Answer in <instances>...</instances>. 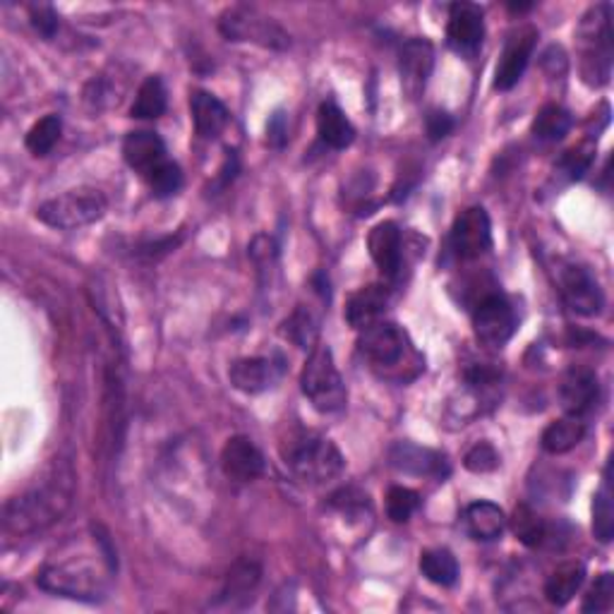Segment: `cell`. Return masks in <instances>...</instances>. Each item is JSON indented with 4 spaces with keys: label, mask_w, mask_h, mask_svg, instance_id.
<instances>
[{
    "label": "cell",
    "mask_w": 614,
    "mask_h": 614,
    "mask_svg": "<svg viewBox=\"0 0 614 614\" xmlns=\"http://www.w3.org/2000/svg\"><path fill=\"white\" fill-rule=\"evenodd\" d=\"M75 497V473L68 461H56L42 483L10 497L3 507V540H24L63 519Z\"/></svg>",
    "instance_id": "cell-1"
},
{
    "label": "cell",
    "mask_w": 614,
    "mask_h": 614,
    "mask_svg": "<svg viewBox=\"0 0 614 614\" xmlns=\"http://www.w3.org/2000/svg\"><path fill=\"white\" fill-rule=\"evenodd\" d=\"M116 569L118 562L114 547L104 535L96 533L92 550H82L80 555L72 552L63 559L44 564V569L36 576V583L54 595L94 603V600L106 595Z\"/></svg>",
    "instance_id": "cell-2"
},
{
    "label": "cell",
    "mask_w": 614,
    "mask_h": 614,
    "mask_svg": "<svg viewBox=\"0 0 614 614\" xmlns=\"http://www.w3.org/2000/svg\"><path fill=\"white\" fill-rule=\"evenodd\" d=\"M281 457H284L286 465L298 475L300 481L322 485L334 481L341 475L343 465V453L329 437L312 433V429H296L291 433L288 439L281 445Z\"/></svg>",
    "instance_id": "cell-3"
},
{
    "label": "cell",
    "mask_w": 614,
    "mask_h": 614,
    "mask_svg": "<svg viewBox=\"0 0 614 614\" xmlns=\"http://www.w3.org/2000/svg\"><path fill=\"white\" fill-rule=\"evenodd\" d=\"M358 349L365 355V361L385 377L406 379L409 365L421 370V358H417L409 334L391 322H377L363 329Z\"/></svg>",
    "instance_id": "cell-4"
},
{
    "label": "cell",
    "mask_w": 614,
    "mask_h": 614,
    "mask_svg": "<svg viewBox=\"0 0 614 614\" xmlns=\"http://www.w3.org/2000/svg\"><path fill=\"white\" fill-rule=\"evenodd\" d=\"M300 387L303 394L310 399L319 413H339L346 406V385H343V377L334 363V355H331V349L322 346V343H317L310 355H307L300 375Z\"/></svg>",
    "instance_id": "cell-5"
},
{
    "label": "cell",
    "mask_w": 614,
    "mask_h": 614,
    "mask_svg": "<svg viewBox=\"0 0 614 614\" xmlns=\"http://www.w3.org/2000/svg\"><path fill=\"white\" fill-rule=\"evenodd\" d=\"M106 209H108V200L102 190L75 188L39 204V209H36V219H39L42 224L58 231H75L104 219Z\"/></svg>",
    "instance_id": "cell-6"
},
{
    "label": "cell",
    "mask_w": 614,
    "mask_h": 614,
    "mask_svg": "<svg viewBox=\"0 0 614 614\" xmlns=\"http://www.w3.org/2000/svg\"><path fill=\"white\" fill-rule=\"evenodd\" d=\"M219 29L228 42L255 44L262 48H272V51H286L291 46L288 32L281 27L279 22L248 5L228 8L224 15L219 17Z\"/></svg>",
    "instance_id": "cell-7"
},
{
    "label": "cell",
    "mask_w": 614,
    "mask_h": 614,
    "mask_svg": "<svg viewBox=\"0 0 614 614\" xmlns=\"http://www.w3.org/2000/svg\"><path fill=\"white\" fill-rule=\"evenodd\" d=\"M583 78L588 84H605L610 80L612 66V24H610V5L603 3L593 8L583 17Z\"/></svg>",
    "instance_id": "cell-8"
},
{
    "label": "cell",
    "mask_w": 614,
    "mask_h": 614,
    "mask_svg": "<svg viewBox=\"0 0 614 614\" xmlns=\"http://www.w3.org/2000/svg\"><path fill=\"white\" fill-rule=\"evenodd\" d=\"M519 319L511 303L499 296V293H487V296L475 305L473 310V331L475 339L489 349H501L513 336Z\"/></svg>",
    "instance_id": "cell-9"
},
{
    "label": "cell",
    "mask_w": 614,
    "mask_h": 614,
    "mask_svg": "<svg viewBox=\"0 0 614 614\" xmlns=\"http://www.w3.org/2000/svg\"><path fill=\"white\" fill-rule=\"evenodd\" d=\"M493 245V224L483 206H471L451 226V250L459 260H477Z\"/></svg>",
    "instance_id": "cell-10"
},
{
    "label": "cell",
    "mask_w": 614,
    "mask_h": 614,
    "mask_svg": "<svg viewBox=\"0 0 614 614\" xmlns=\"http://www.w3.org/2000/svg\"><path fill=\"white\" fill-rule=\"evenodd\" d=\"M535 44H538V29L531 27V24H526V27H519L509 34V39L505 44V54H501L495 70V90L509 92L519 84L528 63H531Z\"/></svg>",
    "instance_id": "cell-11"
},
{
    "label": "cell",
    "mask_w": 614,
    "mask_h": 614,
    "mask_svg": "<svg viewBox=\"0 0 614 614\" xmlns=\"http://www.w3.org/2000/svg\"><path fill=\"white\" fill-rule=\"evenodd\" d=\"M281 375H284V361L274 355H252V358H238L228 367V379L243 394H262L272 389Z\"/></svg>",
    "instance_id": "cell-12"
},
{
    "label": "cell",
    "mask_w": 614,
    "mask_h": 614,
    "mask_svg": "<svg viewBox=\"0 0 614 614\" xmlns=\"http://www.w3.org/2000/svg\"><path fill=\"white\" fill-rule=\"evenodd\" d=\"M559 284H562L564 303H567L576 315L593 317L603 310V305H605L603 288H600L595 276L588 272L586 267H579V264L567 267L559 276Z\"/></svg>",
    "instance_id": "cell-13"
},
{
    "label": "cell",
    "mask_w": 614,
    "mask_h": 614,
    "mask_svg": "<svg viewBox=\"0 0 614 614\" xmlns=\"http://www.w3.org/2000/svg\"><path fill=\"white\" fill-rule=\"evenodd\" d=\"M485 39L483 10L473 3H453L449 8L447 42L461 56H473Z\"/></svg>",
    "instance_id": "cell-14"
},
{
    "label": "cell",
    "mask_w": 614,
    "mask_h": 614,
    "mask_svg": "<svg viewBox=\"0 0 614 614\" xmlns=\"http://www.w3.org/2000/svg\"><path fill=\"white\" fill-rule=\"evenodd\" d=\"M221 469L233 483H252L264 473V457L250 437H231L221 449Z\"/></svg>",
    "instance_id": "cell-15"
},
{
    "label": "cell",
    "mask_w": 614,
    "mask_h": 614,
    "mask_svg": "<svg viewBox=\"0 0 614 614\" xmlns=\"http://www.w3.org/2000/svg\"><path fill=\"white\" fill-rule=\"evenodd\" d=\"M598 397H600V385H598V375L591 370V367L574 365L571 370L562 377L559 401L567 415L583 417L595 406Z\"/></svg>",
    "instance_id": "cell-16"
},
{
    "label": "cell",
    "mask_w": 614,
    "mask_h": 614,
    "mask_svg": "<svg viewBox=\"0 0 614 614\" xmlns=\"http://www.w3.org/2000/svg\"><path fill=\"white\" fill-rule=\"evenodd\" d=\"M389 463L394 465L397 471L409 475L437 477V481L449 475V463L445 453L411 445V441H397V445L389 449Z\"/></svg>",
    "instance_id": "cell-17"
},
{
    "label": "cell",
    "mask_w": 614,
    "mask_h": 614,
    "mask_svg": "<svg viewBox=\"0 0 614 614\" xmlns=\"http://www.w3.org/2000/svg\"><path fill=\"white\" fill-rule=\"evenodd\" d=\"M435 68V48L427 39H411L401 46L399 56V70H401V82L413 99L421 96L425 84L433 75Z\"/></svg>",
    "instance_id": "cell-18"
},
{
    "label": "cell",
    "mask_w": 614,
    "mask_h": 614,
    "mask_svg": "<svg viewBox=\"0 0 614 614\" xmlns=\"http://www.w3.org/2000/svg\"><path fill=\"white\" fill-rule=\"evenodd\" d=\"M367 250H370L373 262L387 279L399 276L403 262V245L401 231L394 221H382V224H377L370 231V236H367Z\"/></svg>",
    "instance_id": "cell-19"
},
{
    "label": "cell",
    "mask_w": 614,
    "mask_h": 614,
    "mask_svg": "<svg viewBox=\"0 0 614 614\" xmlns=\"http://www.w3.org/2000/svg\"><path fill=\"white\" fill-rule=\"evenodd\" d=\"M122 158H126V164L132 170H138V174L144 178L146 174H152L158 164H164L168 154L164 140L158 138L156 132L138 130V132H130L126 142H122Z\"/></svg>",
    "instance_id": "cell-20"
},
{
    "label": "cell",
    "mask_w": 614,
    "mask_h": 614,
    "mask_svg": "<svg viewBox=\"0 0 614 614\" xmlns=\"http://www.w3.org/2000/svg\"><path fill=\"white\" fill-rule=\"evenodd\" d=\"M389 305V288L385 284H370L355 291L346 303V322L353 329H367L377 322H382V315Z\"/></svg>",
    "instance_id": "cell-21"
},
{
    "label": "cell",
    "mask_w": 614,
    "mask_h": 614,
    "mask_svg": "<svg viewBox=\"0 0 614 614\" xmlns=\"http://www.w3.org/2000/svg\"><path fill=\"white\" fill-rule=\"evenodd\" d=\"M190 114H192L194 130H198V134L204 140L219 138L231 120V114L224 102L216 99L212 92H204V90H194L190 94Z\"/></svg>",
    "instance_id": "cell-22"
},
{
    "label": "cell",
    "mask_w": 614,
    "mask_h": 614,
    "mask_svg": "<svg viewBox=\"0 0 614 614\" xmlns=\"http://www.w3.org/2000/svg\"><path fill=\"white\" fill-rule=\"evenodd\" d=\"M463 521L469 535L475 540H483V543L497 540L507 528V516L495 501H473V505L465 509Z\"/></svg>",
    "instance_id": "cell-23"
},
{
    "label": "cell",
    "mask_w": 614,
    "mask_h": 614,
    "mask_svg": "<svg viewBox=\"0 0 614 614\" xmlns=\"http://www.w3.org/2000/svg\"><path fill=\"white\" fill-rule=\"evenodd\" d=\"M317 132L319 140L331 146V150H346L355 140L353 122L331 102H324L317 110Z\"/></svg>",
    "instance_id": "cell-24"
},
{
    "label": "cell",
    "mask_w": 614,
    "mask_h": 614,
    "mask_svg": "<svg viewBox=\"0 0 614 614\" xmlns=\"http://www.w3.org/2000/svg\"><path fill=\"white\" fill-rule=\"evenodd\" d=\"M586 581V567L581 562H564L550 574L545 583V598L550 605L564 607L571 603V598L579 593V588Z\"/></svg>",
    "instance_id": "cell-25"
},
{
    "label": "cell",
    "mask_w": 614,
    "mask_h": 614,
    "mask_svg": "<svg viewBox=\"0 0 614 614\" xmlns=\"http://www.w3.org/2000/svg\"><path fill=\"white\" fill-rule=\"evenodd\" d=\"M583 437H586V423L581 421V417L567 415V417H559V421H555V423H550L540 441H543V449L547 453H555V457H559V453H567L579 447Z\"/></svg>",
    "instance_id": "cell-26"
},
{
    "label": "cell",
    "mask_w": 614,
    "mask_h": 614,
    "mask_svg": "<svg viewBox=\"0 0 614 614\" xmlns=\"http://www.w3.org/2000/svg\"><path fill=\"white\" fill-rule=\"evenodd\" d=\"M260 579H262L260 564L248 557L238 559L231 567L224 588H221V600H224V603H236V600L248 598L250 593H255V588L260 586Z\"/></svg>",
    "instance_id": "cell-27"
},
{
    "label": "cell",
    "mask_w": 614,
    "mask_h": 614,
    "mask_svg": "<svg viewBox=\"0 0 614 614\" xmlns=\"http://www.w3.org/2000/svg\"><path fill=\"white\" fill-rule=\"evenodd\" d=\"M281 334H284V339H288L291 343H296L298 349L312 351L317 346V336H319V319L310 307L298 305L296 310L286 317V322L281 324Z\"/></svg>",
    "instance_id": "cell-28"
},
{
    "label": "cell",
    "mask_w": 614,
    "mask_h": 614,
    "mask_svg": "<svg viewBox=\"0 0 614 614\" xmlns=\"http://www.w3.org/2000/svg\"><path fill=\"white\" fill-rule=\"evenodd\" d=\"M164 114H166V87L162 78L152 75L140 84L134 104L130 106V116L140 120H156Z\"/></svg>",
    "instance_id": "cell-29"
},
{
    "label": "cell",
    "mask_w": 614,
    "mask_h": 614,
    "mask_svg": "<svg viewBox=\"0 0 614 614\" xmlns=\"http://www.w3.org/2000/svg\"><path fill=\"white\" fill-rule=\"evenodd\" d=\"M421 571L429 583L435 586H453L459 579V562L445 547L425 550L421 555Z\"/></svg>",
    "instance_id": "cell-30"
},
{
    "label": "cell",
    "mask_w": 614,
    "mask_h": 614,
    "mask_svg": "<svg viewBox=\"0 0 614 614\" xmlns=\"http://www.w3.org/2000/svg\"><path fill=\"white\" fill-rule=\"evenodd\" d=\"M571 130V114L557 104H547L538 110L533 120V134L543 142H557Z\"/></svg>",
    "instance_id": "cell-31"
},
{
    "label": "cell",
    "mask_w": 614,
    "mask_h": 614,
    "mask_svg": "<svg viewBox=\"0 0 614 614\" xmlns=\"http://www.w3.org/2000/svg\"><path fill=\"white\" fill-rule=\"evenodd\" d=\"M60 132H63V120H60V116L51 114L42 118L39 122H34L27 138H24V144H27V150L34 156H46L51 154V150L58 144Z\"/></svg>",
    "instance_id": "cell-32"
},
{
    "label": "cell",
    "mask_w": 614,
    "mask_h": 614,
    "mask_svg": "<svg viewBox=\"0 0 614 614\" xmlns=\"http://www.w3.org/2000/svg\"><path fill=\"white\" fill-rule=\"evenodd\" d=\"M511 528H513V535L519 538L526 547L545 545L547 526L531 507H526V505L516 507L513 519H511Z\"/></svg>",
    "instance_id": "cell-33"
},
{
    "label": "cell",
    "mask_w": 614,
    "mask_h": 614,
    "mask_svg": "<svg viewBox=\"0 0 614 614\" xmlns=\"http://www.w3.org/2000/svg\"><path fill=\"white\" fill-rule=\"evenodd\" d=\"M144 180H146V186H150L154 198H158V200L174 198V194L182 186V170H180V166L176 162H170V158H166V162L158 164L152 170V174H146Z\"/></svg>",
    "instance_id": "cell-34"
},
{
    "label": "cell",
    "mask_w": 614,
    "mask_h": 614,
    "mask_svg": "<svg viewBox=\"0 0 614 614\" xmlns=\"http://www.w3.org/2000/svg\"><path fill=\"white\" fill-rule=\"evenodd\" d=\"M593 533L600 543H610L614 535V507L610 481H605V485L600 487L593 497Z\"/></svg>",
    "instance_id": "cell-35"
},
{
    "label": "cell",
    "mask_w": 614,
    "mask_h": 614,
    "mask_svg": "<svg viewBox=\"0 0 614 614\" xmlns=\"http://www.w3.org/2000/svg\"><path fill=\"white\" fill-rule=\"evenodd\" d=\"M421 507V495L411 487H391L387 493V513L394 523H406Z\"/></svg>",
    "instance_id": "cell-36"
},
{
    "label": "cell",
    "mask_w": 614,
    "mask_h": 614,
    "mask_svg": "<svg viewBox=\"0 0 614 614\" xmlns=\"http://www.w3.org/2000/svg\"><path fill=\"white\" fill-rule=\"evenodd\" d=\"M593 158H595V144L593 142H581V144L571 146V150L562 156L559 166L567 170V176L571 180H579V178H583L586 170L591 168Z\"/></svg>",
    "instance_id": "cell-37"
},
{
    "label": "cell",
    "mask_w": 614,
    "mask_h": 614,
    "mask_svg": "<svg viewBox=\"0 0 614 614\" xmlns=\"http://www.w3.org/2000/svg\"><path fill=\"white\" fill-rule=\"evenodd\" d=\"M614 603V576L600 574L583 600V612H607Z\"/></svg>",
    "instance_id": "cell-38"
},
{
    "label": "cell",
    "mask_w": 614,
    "mask_h": 614,
    "mask_svg": "<svg viewBox=\"0 0 614 614\" xmlns=\"http://www.w3.org/2000/svg\"><path fill=\"white\" fill-rule=\"evenodd\" d=\"M463 465L471 473H493L499 469V453L489 441H477V445L465 453Z\"/></svg>",
    "instance_id": "cell-39"
},
{
    "label": "cell",
    "mask_w": 614,
    "mask_h": 614,
    "mask_svg": "<svg viewBox=\"0 0 614 614\" xmlns=\"http://www.w3.org/2000/svg\"><path fill=\"white\" fill-rule=\"evenodd\" d=\"M29 20H32V27L39 32L44 39H54L58 32V15L51 5H32Z\"/></svg>",
    "instance_id": "cell-40"
},
{
    "label": "cell",
    "mask_w": 614,
    "mask_h": 614,
    "mask_svg": "<svg viewBox=\"0 0 614 614\" xmlns=\"http://www.w3.org/2000/svg\"><path fill=\"white\" fill-rule=\"evenodd\" d=\"M425 128H427V134H429V140L433 142H439V140H445L447 134L453 130V118L449 114H445V110H429L427 118H425Z\"/></svg>",
    "instance_id": "cell-41"
},
{
    "label": "cell",
    "mask_w": 614,
    "mask_h": 614,
    "mask_svg": "<svg viewBox=\"0 0 614 614\" xmlns=\"http://www.w3.org/2000/svg\"><path fill=\"white\" fill-rule=\"evenodd\" d=\"M286 120L281 114H274V118L269 120V126H267V134H269V142H272L274 146H284L286 142Z\"/></svg>",
    "instance_id": "cell-42"
}]
</instances>
